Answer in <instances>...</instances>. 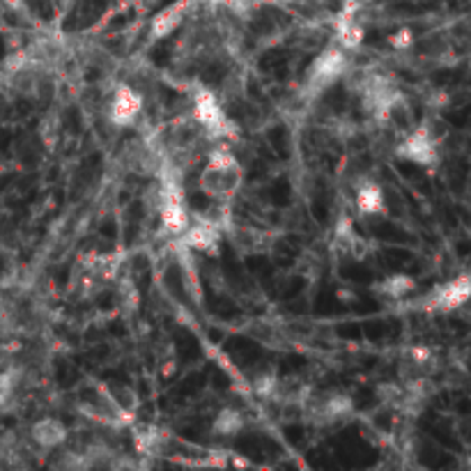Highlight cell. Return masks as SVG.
<instances>
[{"mask_svg": "<svg viewBox=\"0 0 471 471\" xmlns=\"http://www.w3.org/2000/svg\"><path fill=\"white\" fill-rule=\"evenodd\" d=\"M242 166L228 150H214L200 173V189L212 198H230L242 187Z\"/></svg>", "mask_w": 471, "mask_h": 471, "instance_id": "1", "label": "cell"}, {"mask_svg": "<svg viewBox=\"0 0 471 471\" xmlns=\"http://www.w3.org/2000/svg\"><path fill=\"white\" fill-rule=\"evenodd\" d=\"M347 72V56L342 49H326L324 53L313 60V65L306 72L304 90L308 97H317L326 88H332L338 78Z\"/></svg>", "mask_w": 471, "mask_h": 471, "instance_id": "2", "label": "cell"}, {"mask_svg": "<svg viewBox=\"0 0 471 471\" xmlns=\"http://www.w3.org/2000/svg\"><path fill=\"white\" fill-rule=\"evenodd\" d=\"M193 118L198 125L208 131L212 138H223V136H233L235 127L230 118L226 115L223 106L218 104V99L209 90H198L196 102H193Z\"/></svg>", "mask_w": 471, "mask_h": 471, "instance_id": "3", "label": "cell"}, {"mask_svg": "<svg viewBox=\"0 0 471 471\" xmlns=\"http://www.w3.org/2000/svg\"><path fill=\"white\" fill-rule=\"evenodd\" d=\"M395 155L404 161L419 164V166H432L440 159V146H437L435 134L425 125H421L400 138V143L395 146Z\"/></svg>", "mask_w": 471, "mask_h": 471, "instance_id": "4", "label": "cell"}, {"mask_svg": "<svg viewBox=\"0 0 471 471\" xmlns=\"http://www.w3.org/2000/svg\"><path fill=\"white\" fill-rule=\"evenodd\" d=\"M143 94L136 93L131 85H120L111 102V120L118 127H131L143 115Z\"/></svg>", "mask_w": 471, "mask_h": 471, "instance_id": "5", "label": "cell"}, {"mask_svg": "<svg viewBox=\"0 0 471 471\" xmlns=\"http://www.w3.org/2000/svg\"><path fill=\"white\" fill-rule=\"evenodd\" d=\"M469 297V279L460 276L458 280H450L449 285H441L435 292H430L423 299L425 311H453L462 306Z\"/></svg>", "mask_w": 471, "mask_h": 471, "instance_id": "6", "label": "cell"}, {"mask_svg": "<svg viewBox=\"0 0 471 471\" xmlns=\"http://www.w3.org/2000/svg\"><path fill=\"white\" fill-rule=\"evenodd\" d=\"M182 246L189 251H202V253H217L221 244V226L214 221H200L196 226L189 223V228L182 233Z\"/></svg>", "mask_w": 471, "mask_h": 471, "instance_id": "7", "label": "cell"}, {"mask_svg": "<svg viewBox=\"0 0 471 471\" xmlns=\"http://www.w3.org/2000/svg\"><path fill=\"white\" fill-rule=\"evenodd\" d=\"M193 3H196V0H177V3H173L171 7L159 12V14L155 16V22H152V28H150L152 40H159V37H166L171 35L173 31H177V26H180V23L189 16V12H191Z\"/></svg>", "mask_w": 471, "mask_h": 471, "instance_id": "8", "label": "cell"}, {"mask_svg": "<svg viewBox=\"0 0 471 471\" xmlns=\"http://www.w3.org/2000/svg\"><path fill=\"white\" fill-rule=\"evenodd\" d=\"M31 437L37 446H42V449H58V446H63L69 437L67 425L63 423L60 419H40L37 423H32L31 428Z\"/></svg>", "mask_w": 471, "mask_h": 471, "instance_id": "9", "label": "cell"}, {"mask_svg": "<svg viewBox=\"0 0 471 471\" xmlns=\"http://www.w3.org/2000/svg\"><path fill=\"white\" fill-rule=\"evenodd\" d=\"M134 441L138 453H143V456H164L171 437L164 430L155 428V425H143V428L136 430Z\"/></svg>", "mask_w": 471, "mask_h": 471, "instance_id": "10", "label": "cell"}, {"mask_svg": "<svg viewBox=\"0 0 471 471\" xmlns=\"http://www.w3.org/2000/svg\"><path fill=\"white\" fill-rule=\"evenodd\" d=\"M333 246L342 255H352V258H361L363 255V239L352 228L350 218H341V223H338L336 235H333Z\"/></svg>", "mask_w": 471, "mask_h": 471, "instance_id": "11", "label": "cell"}, {"mask_svg": "<svg viewBox=\"0 0 471 471\" xmlns=\"http://www.w3.org/2000/svg\"><path fill=\"white\" fill-rule=\"evenodd\" d=\"M357 208L363 217H378L384 212L387 202H384L382 187H378L375 182H366L357 191Z\"/></svg>", "mask_w": 471, "mask_h": 471, "instance_id": "12", "label": "cell"}, {"mask_svg": "<svg viewBox=\"0 0 471 471\" xmlns=\"http://www.w3.org/2000/svg\"><path fill=\"white\" fill-rule=\"evenodd\" d=\"M375 290L382 297H388V299H403V297L412 295L416 290V279L407 274H394L375 285Z\"/></svg>", "mask_w": 471, "mask_h": 471, "instance_id": "13", "label": "cell"}, {"mask_svg": "<svg viewBox=\"0 0 471 471\" xmlns=\"http://www.w3.org/2000/svg\"><path fill=\"white\" fill-rule=\"evenodd\" d=\"M242 428H244V416L233 407L221 409L212 425V430L218 437H235L239 435V430Z\"/></svg>", "mask_w": 471, "mask_h": 471, "instance_id": "14", "label": "cell"}, {"mask_svg": "<svg viewBox=\"0 0 471 471\" xmlns=\"http://www.w3.org/2000/svg\"><path fill=\"white\" fill-rule=\"evenodd\" d=\"M235 244H237L242 251H249V253H255V251L264 249V244H267V237L264 233L255 228H235Z\"/></svg>", "mask_w": 471, "mask_h": 471, "instance_id": "15", "label": "cell"}, {"mask_svg": "<svg viewBox=\"0 0 471 471\" xmlns=\"http://www.w3.org/2000/svg\"><path fill=\"white\" fill-rule=\"evenodd\" d=\"M391 44H394V49H407L412 44V32L400 31L398 35L391 37Z\"/></svg>", "mask_w": 471, "mask_h": 471, "instance_id": "16", "label": "cell"}, {"mask_svg": "<svg viewBox=\"0 0 471 471\" xmlns=\"http://www.w3.org/2000/svg\"><path fill=\"white\" fill-rule=\"evenodd\" d=\"M3 90H5V76L0 74V93H3Z\"/></svg>", "mask_w": 471, "mask_h": 471, "instance_id": "17", "label": "cell"}]
</instances>
